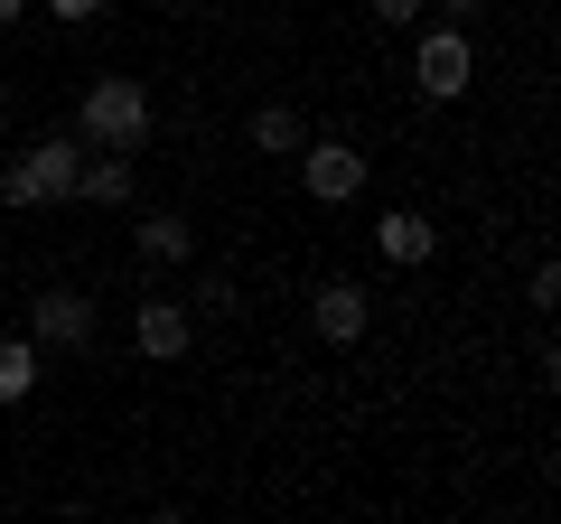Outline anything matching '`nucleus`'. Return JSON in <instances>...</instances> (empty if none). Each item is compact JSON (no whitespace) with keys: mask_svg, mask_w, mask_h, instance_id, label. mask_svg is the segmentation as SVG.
Wrapping results in <instances>:
<instances>
[{"mask_svg":"<svg viewBox=\"0 0 561 524\" xmlns=\"http://www.w3.org/2000/svg\"><path fill=\"white\" fill-rule=\"evenodd\" d=\"M375 253L412 272V262H431V253H440V235H431V216H412V206H393V216H375Z\"/></svg>","mask_w":561,"mask_h":524,"instance_id":"8","label":"nucleus"},{"mask_svg":"<svg viewBox=\"0 0 561 524\" xmlns=\"http://www.w3.org/2000/svg\"><path fill=\"white\" fill-rule=\"evenodd\" d=\"M300 141H309V122L290 113V103H262V113H253V150H272V160H290Z\"/></svg>","mask_w":561,"mask_h":524,"instance_id":"12","label":"nucleus"},{"mask_svg":"<svg viewBox=\"0 0 561 524\" xmlns=\"http://www.w3.org/2000/svg\"><path fill=\"white\" fill-rule=\"evenodd\" d=\"M290 160H300V187H309L319 206H346V197L365 187V150H356V141H319V132H309Z\"/></svg>","mask_w":561,"mask_h":524,"instance_id":"4","label":"nucleus"},{"mask_svg":"<svg viewBox=\"0 0 561 524\" xmlns=\"http://www.w3.org/2000/svg\"><path fill=\"white\" fill-rule=\"evenodd\" d=\"M28 394H38V338H0V403H28Z\"/></svg>","mask_w":561,"mask_h":524,"instance_id":"11","label":"nucleus"},{"mask_svg":"<svg viewBox=\"0 0 561 524\" xmlns=\"http://www.w3.org/2000/svg\"><path fill=\"white\" fill-rule=\"evenodd\" d=\"M440 20H449V29H468V20H478V0H440Z\"/></svg>","mask_w":561,"mask_h":524,"instance_id":"16","label":"nucleus"},{"mask_svg":"<svg viewBox=\"0 0 561 524\" xmlns=\"http://www.w3.org/2000/svg\"><path fill=\"white\" fill-rule=\"evenodd\" d=\"M28 20V0H0V29H20Z\"/></svg>","mask_w":561,"mask_h":524,"instance_id":"17","label":"nucleus"},{"mask_svg":"<svg viewBox=\"0 0 561 524\" xmlns=\"http://www.w3.org/2000/svg\"><path fill=\"white\" fill-rule=\"evenodd\" d=\"M76 141L84 150H140L150 141V94L131 76H94L76 94Z\"/></svg>","mask_w":561,"mask_h":524,"instance_id":"1","label":"nucleus"},{"mask_svg":"<svg viewBox=\"0 0 561 524\" xmlns=\"http://www.w3.org/2000/svg\"><path fill=\"white\" fill-rule=\"evenodd\" d=\"M524 300H534V309H552V300H561V272H552V262H534V282H524Z\"/></svg>","mask_w":561,"mask_h":524,"instance_id":"14","label":"nucleus"},{"mask_svg":"<svg viewBox=\"0 0 561 524\" xmlns=\"http://www.w3.org/2000/svg\"><path fill=\"white\" fill-rule=\"evenodd\" d=\"M365 10H375L383 29H421V10H431V0H365Z\"/></svg>","mask_w":561,"mask_h":524,"instance_id":"13","label":"nucleus"},{"mask_svg":"<svg viewBox=\"0 0 561 524\" xmlns=\"http://www.w3.org/2000/svg\"><path fill=\"white\" fill-rule=\"evenodd\" d=\"M28 338H38V356L47 346H84L94 338V300H84V291H38V300H28Z\"/></svg>","mask_w":561,"mask_h":524,"instance_id":"6","label":"nucleus"},{"mask_svg":"<svg viewBox=\"0 0 561 524\" xmlns=\"http://www.w3.org/2000/svg\"><path fill=\"white\" fill-rule=\"evenodd\" d=\"M84 179V141L76 132H47V141H28L20 160L0 169V206H66Z\"/></svg>","mask_w":561,"mask_h":524,"instance_id":"2","label":"nucleus"},{"mask_svg":"<svg viewBox=\"0 0 561 524\" xmlns=\"http://www.w3.org/2000/svg\"><path fill=\"white\" fill-rule=\"evenodd\" d=\"M309 328H319L328 346H356L365 328H375V300H365L356 282H319V300H309Z\"/></svg>","mask_w":561,"mask_h":524,"instance_id":"7","label":"nucleus"},{"mask_svg":"<svg viewBox=\"0 0 561 524\" xmlns=\"http://www.w3.org/2000/svg\"><path fill=\"white\" fill-rule=\"evenodd\" d=\"M131 243H140V262H187V253H197L187 216H169V206H160V216H140V225H131Z\"/></svg>","mask_w":561,"mask_h":524,"instance_id":"10","label":"nucleus"},{"mask_svg":"<svg viewBox=\"0 0 561 524\" xmlns=\"http://www.w3.org/2000/svg\"><path fill=\"white\" fill-rule=\"evenodd\" d=\"M187 338H197V319H187V300H169V291H140L131 300V346L150 365H179Z\"/></svg>","mask_w":561,"mask_h":524,"instance_id":"5","label":"nucleus"},{"mask_svg":"<svg viewBox=\"0 0 561 524\" xmlns=\"http://www.w3.org/2000/svg\"><path fill=\"white\" fill-rule=\"evenodd\" d=\"M76 197H84V206H131V150H103V160H84Z\"/></svg>","mask_w":561,"mask_h":524,"instance_id":"9","label":"nucleus"},{"mask_svg":"<svg viewBox=\"0 0 561 524\" xmlns=\"http://www.w3.org/2000/svg\"><path fill=\"white\" fill-rule=\"evenodd\" d=\"M468 76H478V47H468V29L431 20V29H421V47H412V84H421V103H459Z\"/></svg>","mask_w":561,"mask_h":524,"instance_id":"3","label":"nucleus"},{"mask_svg":"<svg viewBox=\"0 0 561 524\" xmlns=\"http://www.w3.org/2000/svg\"><path fill=\"white\" fill-rule=\"evenodd\" d=\"M47 10H57L66 29H84V20H103V0H47Z\"/></svg>","mask_w":561,"mask_h":524,"instance_id":"15","label":"nucleus"}]
</instances>
